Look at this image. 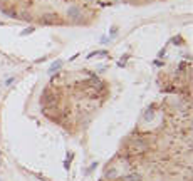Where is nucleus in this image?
<instances>
[{"label":"nucleus","mask_w":193,"mask_h":181,"mask_svg":"<svg viewBox=\"0 0 193 181\" xmlns=\"http://www.w3.org/2000/svg\"><path fill=\"white\" fill-rule=\"evenodd\" d=\"M163 96L141 113L101 181H192V67L160 75Z\"/></svg>","instance_id":"nucleus-1"},{"label":"nucleus","mask_w":193,"mask_h":181,"mask_svg":"<svg viewBox=\"0 0 193 181\" xmlns=\"http://www.w3.org/2000/svg\"><path fill=\"white\" fill-rule=\"evenodd\" d=\"M111 97V86L91 69H64L54 74L42 89L40 113L69 136H79Z\"/></svg>","instance_id":"nucleus-2"},{"label":"nucleus","mask_w":193,"mask_h":181,"mask_svg":"<svg viewBox=\"0 0 193 181\" xmlns=\"http://www.w3.org/2000/svg\"><path fill=\"white\" fill-rule=\"evenodd\" d=\"M104 0H0V12L13 20L42 27L91 25Z\"/></svg>","instance_id":"nucleus-3"},{"label":"nucleus","mask_w":193,"mask_h":181,"mask_svg":"<svg viewBox=\"0 0 193 181\" xmlns=\"http://www.w3.org/2000/svg\"><path fill=\"white\" fill-rule=\"evenodd\" d=\"M129 5H148V3H154V2H161V0H124Z\"/></svg>","instance_id":"nucleus-4"}]
</instances>
